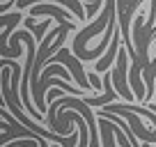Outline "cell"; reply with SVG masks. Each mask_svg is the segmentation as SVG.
<instances>
[{
    "instance_id": "cell-1",
    "label": "cell",
    "mask_w": 156,
    "mask_h": 147,
    "mask_svg": "<svg viewBox=\"0 0 156 147\" xmlns=\"http://www.w3.org/2000/svg\"><path fill=\"white\" fill-rule=\"evenodd\" d=\"M124 76H126V55L124 51H119V60H117V67L112 69V81H115V88H117V94L124 97L126 101H133V92H129L126 83H124Z\"/></svg>"
},
{
    "instance_id": "cell-2",
    "label": "cell",
    "mask_w": 156,
    "mask_h": 147,
    "mask_svg": "<svg viewBox=\"0 0 156 147\" xmlns=\"http://www.w3.org/2000/svg\"><path fill=\"white\" fill-rule=\"evenodd\" d=\"M34 0H16V5L21 7V9H25V7L28 5H32ZM58 2H62V5H69L73 9V14L78 16V19L83 21V5H80V2H78V0H58Z\"/></svg>"
},
{
    "instance_id": "cell-3",
    "label": "cell",
    "mask_w": 156,
    "mask_h": 147,
    "mask_svg": "<svg viewBox=\"0 0 156 147\" xmlns=\"http://www.w3.org/2000/svg\"><path fill=\"white\" fill-rule=\"evenodd\" d=\"M117 37H119V32L115 30V34H112V41H110V51H108V53L103 55V60H99V62H97V71H106V69L110 67L112 55L117 53Z\"/></svg>"
}]
</instances>
